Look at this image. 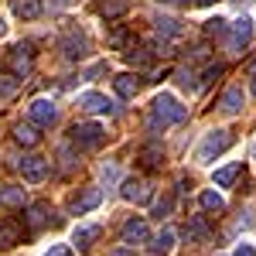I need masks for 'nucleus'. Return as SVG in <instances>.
Masks as SVG:
<instances>
[{
	"label": "nucleus",
	"instance_id": "nucleus-1",
	"mask_svg": "<svg viewBox=\"0 0 256 256\" xmlns=\"http://www.w3.org/2000/svg\"><path fill=\"white\" fill-rule=\"evenodd\" d=\"M188 116V110L178 102L171 92H160L154 102H150V116H147V130L150 134H158V130H168V126H174L181 120Z\"/></svg>",
	"mask_w": 256,
	"mask_h": 256
},
{
	"label": "nucleus",
	"instance_id": "nucleus-2",
	"mask_svg": "<svg viewBox=\"0 0 256 256\" xmlns=\"http://www.w3.org/2000/svg\"><path fill=\"white\" fill-rule=\"evenodd\" d=\"M229 147H232V134H229V130H212V134H205V140L198 144V154H195V158L202 160V164H208L212 158L226 154Z\"/></svg>",
	"mask_w": 256,
	"mask_h": 256
},
{
	"label": "nucleus",
	"instance_id": "nucleus-3",
	"mask_svg": "<svg viewBox=\"0 0 256 256\" xmlns=\"http://www.w3.org/2000/svg\"><path fill=\"white\" fill-rule=\"evenodd\" d=\"M102 140H106V130L99 123H92V120L72 126V144H79V147H99Z\"/></svg>",
	"mask_w": 256,
	"mask_h": 256
},
{
	"label": "nucleus",
	"instance_id": "nucleus-4",
	"mask_svg": "<svg viewBox=\"0 0 256 256\" xmlns=\"http://www.w3.org/2000/svg\"><path fill=\"white\" fill-rule=\"evenodd\" d=\"M31 62H34V48H31V44H18V48L7 55V65H10V72H14V79H24V76L31 72Z\"/></svg>",
	"mask_w": 256,
	"mask_h": 256
},
{
	"label": "nucleus",
	"instance_id": "nucleus-5",
	"mask_svg": "<svg viewBox=\"0 0 256 256\" xmlns=\"http://www.w3.org/2000/svg\"><path fill=\"white\" fill-rule=\"evenodd\" d=\"M24 181H31V184H41L44 178H48V158H41V154H31V158H24L18 164Z\"/></svg>",
	"mask_w": 256,
	"mask_h": 256
},
{
	"label": "nucleus",
	"instance_id": "nucleus-6",
	"mask_svg": "<svg viewBox=\"0 0 256 256\" xmlns=\"http://www.w3.org/2000/svg\"><path fill=\"white\" fill-rule=\"evenodd\" d=\"M28 116H31V123H38V126H52V123L58 120V110H55L48 99H34V102L28 106Z\"/></svg>",
	"mask_w": 256,
	"mask_h": 256
},
{
	"label": "nucleus",
	"instance_id": "nucleus-7",
	"mask_svg": "<svg viewBox=\"0 0 256 256\" xmlns=\"http://www.w3.org/2000/svg\"><path fill=\"white\" fill-rule=\"evenodd\" d=\"M62 52H65V58H82L86 52H89V41L82 31H65V38H62Z\"/></svg>",
	"mask_w": 256,
	"mask_h": 256
},
{
	"label": "nucleus",
	"instance_id": "nucleus-8",
	"mask_svg": "<svg viewBox=\"0 0 256 256\" xmlns=\"http://www.w3.org/2000/svg\"><path fill=\"white\" fill-rule=\"evenodd\" d=\"M99 202H102V192H99V188H86L82 195L72 198L68 212H72V216H86V212H92V208H96Z\"/></svg>",
	"mask_w": 256,
	"mask_h": 256
},
{
	"label": "nucleus",
	"instance_id": "nucleus-9",
	"mask_svg": "<svg viewBox=\"0 0 256 256\" xmlns=\"http://www.w3.org/2000/svg\"><path fill=\"white\" fill-rule=\"evenodd\" d=\"M250 41H253V20H250V18L236 20V24H232V34H229V48L239 55V52H242Z\"/></svg>",
	"mask_w": 256,
	"mask_h": 256
},
{
	"label": "nucleus",
	"instance_id": "nucleus-10",
	"mask_svg": "<svg viewBox=\"0 0 256 256\" xmlns=\"http://www.w3.org/2000/svg\"><path fill=\"white\" fill-rule=\"evenodd\" d=\"M120 195L126 198V202H150V184H144L140 178H126L123 188H120Z\"/></svg>",
	"mask_w": 256,
	"mask_h": 256
},
{
	"label": "nucleus",
	"instance_id": "nucleus-11",
	"mask_svg": "<svg viewBox=\"0 0 256 256\" xmlns=\"http://www.w3.org/2000/svg\"><path fill=\"white\" fill-rule=\"evenodd\" d=\"M79 106L86 110V113H113V102H110L106 96H99V92H82Z\"/></svg>",
	"mask_w": 256,
	"mask_h": 256
},
{
	"label": "nucleus",
	"instance_id": "nucleus-12",
	"mask_svg": "<svg viewBox=\"0 0 256 256\" xmlns=\"http://www.w3.org/2000/svg\"><path fill=\"white\" fill-rule=\"evenodd\" d=\"M160 164H164V150H160L158 144L140 147V168H144V171H158Z\"/></svg>",
	"mask_w": 256,
	"mask_h": 256
},
{
	"label": "nucleus",
	"instance_id": "nucleus-13",
	"mask_svg": "<svg viewBox=\"0 0 256 256\" xmlns=\"http://www.w3.org/2000/svg\"><path fill=\"white\" fill-rule=\"evenodd\" d=\"M52 222V205L48 202H34L31 208H28V226L31 229H41V226H48Z\"/></svg>",
	"mask_w": 256,
	"mask_h": 256
},
{
	"label": "nucleus",
	"instance_id": "nucleus-14",
	"mask_svg": "<svg viewBox=\"0 0 256 256\" xmlns=\"http://www.w3.org/2000/svg\"><path fill=\"white\" fill-rule=\"evenodd\" d=\"M147 222L144 218H130L126 226H123V242H147Z\"/></svg>",
	"mask_w": 256,
	"mask_h": 256
},
{
	"label": "nucleus",
	"instance_id": "nucleus-15",
	"mask_svg": "<svg viewBox=\"0 0 256 256\" xmlns=\"http://www.w3.org/2000/svg\"><path fill=\"white\" fill-rule=\"evenodd\" d=\"M113 89H116L120 99H134L137 89H140V82L134 79V76H116V79H113Z\"/></svg>",
	"mask_w": 256,
	"mask_h": 256
},
{
	"label": "nucleus",
	"instance_id": "nucleus-16",
	"mask_svg": "<svg viewBox=\"0 0 256 256\" xmlns=\"http://www.w3.org/2000/svg\"><path fill=\"white\" fill-rule=\"evenodd\" d=\"M10 7H14V14L24 20H34L41 14V0H10Z\"/></svg>",
	"mask_w": 256,
	"mask_h": 256
},
{
	"label": "nucleus",
	"instance_id": "nucleus-17",
	"mask_svg": "<svg viewBox=\"0 0 256 256\" xmlns=\"http://www.w3.org/2000/svg\"><path fill=\"white\" fill-rule=\"evenodd\" d=\"M126 0H99L96 4V14L99 18H120V14H126Z\"/></svg>",
	"mask_w": 256,
	"mask_h": 256
},
{
	"label": "nucleus",
	"instance_id": "nucleus-18",
	"mask_svg": "<svg viewBox=\"0 0 256 256\" xmlns=\"http://www.w3.org/2000/svg\"><path fill=\"white\" fill-rule=\"evenodd\" d=\"M0 205H4V208H18V205H24V188H14V184L0 188Z\"/></svg>",
	"mask_w": 256,
	"mask_h": 256
},
{
	"label": "nucleus",
	"instance_id": "nucleus-19",
	"mask_svg": "<svg viewBox=\"0 0 256 256\" xmlns=\"http://www.w3.org/2000/svg\"><path fill=\"white\" fill-rule=\"evenodd\" d=\"M218 106H222L226 113H239V110H242V89H226L222 99H218Z\"/></svg>",
	"mask_w": 256,
	"mask_h": 256
},
{
	"label": "nucleus",
	"instance_id": "nucleus-20",
	"mask_svg": "<svg viewBox=\"0 0 256 256\" xmlns=\"http://www.w3.org/2000/svg\"><path fill=\"white\" fill-rule=\"evenodd\" d=\"M14 140L18 144H24V147H34L41 140V134H38V126H31V123H20L18 130H14Z\"/></svg>",
	"mask_w": 256,
	"mask_h": 256
},
{
	"label": "nucleus",
	"instance_id": "nucleus-21",
	"mask_svg": "<svg viewBox=\"0 0 256 256\" xmlns=\"http://www.w3.org/2000/svg\"><path fill=\"white\" fill-rule=\"evenodd\" d=\"M184 236L188 239H202V242H208L212 239V232H208V226H205V218L195 216L192 222H188V229H184Z\"/></svg>",
	"mask_w": 256,
	"mask_h": 256
},
{
	"label": "nucleus",
	"instance_id": "nucleus-22",
	"mask_svg": "<svg viewBox=\"0 0 256 256\" xmlns=\"http://www.w3.org/2000/svg\"><path fill=\"white\" fill-rule=\"evenodd\" d=\"M171 246H174V232H171V229H164V232L150 242V253H154V256H168V253H171Z\"/></svg>",
	"mask_w": 256,
	"mask_h": 256
},
{
	"label": "nucleus",
	"instance_id": "nucleus-23",
	"mask_svg": "<svg viewBox=\"0 0 256 256\" xmlns=\"http://www.w3.org/2000/svg\"><path fill=\"white\" fill-rule=\"evenodd\" d=\"M99 232H102V229H99V226H79V229H76V246H92V242H96L99 239Z\"/></svg>",
	"mask_w": 256,
	"mask_h": 256
},
{
	"label": "nucleus",
	"instance_id": "nucleus-24",
	"mask_svg": "<svg viewBox=\"0 0 256 256\" xmlns=\"http://www.w3.org/2000/svg\"><path fill=\"white\" fill-rule=\"evenodd\" d=\"M239 171H242V164H229V168H218L216 171V184L218 188H229L232 181L239 178Z\"/></svg>",
	"mask_w": 256,
	"mask_h": 256
},
{
	"label": "nucleus",
	"instance_id": "nucleus-25",
	"mask_svg": "<svg viewBox=\"0 0 256 256\" xmlns=\"http://www.w3.org/2000/svg\"><path fill=\"white\" fill-rule=\"evenodd\" d=\"M198 202H202V208H205V212H222V208H226V202H222L218 192H202Z\"/></svg>",
	"mask_w": 256,
	"mask_h": 256
},
{
	"label": "nucleus",
	"instance_id": "nucleus-26",
	"mask_svg": "<svg viewBox=\"0 0 256 256\" xmlns=\"http://www.w3.org/2000/svg\"><path fill=\"white\" fill-rule=\"evenodd\" d=\"M20 239V229L14 222H7V226H0V250H7V246H14Z\"/></svg>",
	"mask_w": 256,
	"mask_h": 256
},
{
	"label": "nucleus",
	"instance_id": "nucleus-27",
	"mask_svg": "<svg viewBox=\"0 0 256 256\" xmlns=\"http://www.w3.org/2000/svg\"><path fill=\"white\" fill-rule=\"evenodd\" d=\"M158 34H164V38H178V34H181V24H178L174 18H158Z\"/></svg>",
	"mask_w": 256,
	"mask_h": 256
},
{
	"label": "nucleus",
	"instance_id": "nucleus-28",
	"mask_svg": "<svg viewBox=\"0 0 256 256\" xmlns=\"http://www.w3.org/2000/svg\"><path fill=\"white\" fill-rule=\"evenodd\" d=\"M126 41H130V31H126V28H113V31H110V48H113V52L126 48Z\"/></svg>",
	"mask_w": 256,
	"mask_h": 256
},
{
	"label": "nucleus",
	"instance_id": "nucleus-29",
	"mask_svg": "<svg viewBox=\"0 0 256 256\" xmlns=\"http://www.w3.org/2000/svg\"><path fill=\"white\" fill-rule=\"evenodd\" d=\"M126 62L137 65V68H144V65H150V52H147V48H137V52L130 48V52H126Z\"/></svg>",
	"mask_w": 256,
	"mask_h": 256
},
{
	"label": "nucleus",
	"instance_id": "nucleus-30",
	"mask_svg": "<svg viewBox=\"0 0 256 256\" xmlns=\"http://www.w3.org/2000/svg\"><path fill=\"white\" fill-rule=\"evenodd\" d=\"M205 34H208V38H222V34H226V20L222 18L205 20Z\"/></svg>",
	"mask_w": 256,
	"mask_h": 256
},
{
	"label": "nucleus",
	"instance_id": "nucleus-31",
	"mask_svg": "<svg viewBox=\"0 0 256 256\" xmlns=\"http://www.w3.org/2000/svg\"><path fill=\"white\" fill-rule=\"evenodd\" d=\"M14 92H18V79H14V76H0V96L10 99Z\"/></svg>",
	"mask_w": 256,
	"mask_h": 256
},
{
	"label": "nucleus",
	"instance_id": "nucleus-32",
	"mask_svg": "<svg viewBox=\"0 0 256 256\" xmlns=\"http://www.w3.org/2000/svg\"><path fill=\"white\" fill-rule=\"evenodd\" d=\"M171 205H174V198H171V195H164V198L158 202V205H154V216H158V218H164L168 212H171Z\"/></svg>",
	"mask_w": 256,
	"mask_h": 256
},
{
	"label": "nucleus",
	"instance_id": "nucleus-33",
	"mask_svg": "<svg viewBox=\"0 0 256 256\" xmlns=\"http://www.w3.org/2000/svg\"><path fill=\"white\" fill-rule=\"evenodd\" d=\"M218 76H222V65H208V68H205V76H202V82L208 86V82H216Z\"/></svg>",
	"mask_w": 256,
	"mask_h": 256
},
{
	"label": "nucleus",
	"instance_id": "nucleus-34",
	"mask_svg": "<svg viewBox=\"0 0 256 256\" xmlns=\"http://www.w3.org/2000/svg\"><path fill=\"white\" fill-rule=\"evenodd\" d=\"M106 72V62H99V65H92L89 72H86V79H96V76H102Z\"/></svg>",
	"mask_w": 256,
	"mask_h": 256
},
{
	"label": "nucleus",
	"instance_id": "nucleus-35",
	"mask_svg": "<svg viewBox=\"0 0 256 256\" xmlns=\"http://www.w3.org/2000/svg\"><path fill=\"white\" fill-rule=\"evenodd\" d=\"M44 256H72V250H68V246H52Z\"/></svg>",
	"mask_w": 256,
	"mask_h": 256
},
{
	"label": "nucleus",
	"instance_id": "nucleus-36",
	"mask_svg": "<svg viewBox=\"0 0 256 256\" xmlns=\"http://www.w3.org/2000/svg\"><path fill=\"white\" fill-rule=\"evenodd\" d=\"M236 256H256V250H253V246H239Z\"/></svg>",
	"mask_w": 256,
	"mask_h": 256
},
{
	"label": "nucleus",
	"instance_id": "nucleus-37",
	"mask_svg": "<svg viewBox=\"0 0 256 256\" xmlns=\"http://www.w3.org/2000/svg\"><path fill=\"white\" fill-rule=\"evenodd\" d=\"M160 4H188V0H160Z\"/></svg>",
	"mask_w": 256,
	"mask_h": 256
},
{
	"label": "nucleus",
	"instance_id": "nucleus-38",
	"mask_svg": "<svg viewBox=\"0 0 256 256\" xmlns=\"http://www.w3.org/2000/svg\"><path fill=\"white\" fill-rule=\"evenodd\" d=\"M113 256H130V253H126V250H116V253H113Z\"/></svg>",
	"mask_w": 256,
	"mask_h": 256
},
{
	"label": "nucleus",
	"instance_id": "nucleus-39",
	"mask_svg": "<svg viewBox=\"0 0 256 256\" xmlns=\"http://www.w3.org/2000/svg\"><path fill=\"white\" fill-rule=\"evenodd\" d=\"M4 31H7V24H4V20H0V34H4Z\"/></svg>",
	"mask_w": 256,
	"mask_h": 256
},
{
	"label": "nucleus",
	"instance_id": "nucleus-40",
	"mask_svg": "<svg viewBox=\"0 0 256 256\" xmlns=\"http://www.w3.org/2000/svg\"><path fill=\"white\" fill-rule=\"evenodd\" d=\"M253 96H256V72H253Z\"/></svg>",
	"mask_w": 256,
	"mask_h": 256
},
{
	"label": "nucleus",
	"instance_id": "nucleus-41",
	"mask_svg": "<svg viewBox=\"0 0 256 256\" xmlns=\"http://www.w3.org/2000/svg\"><path fill=\"white\" fill-rule=\"evenodd\" d=\"M198 4H212V0H198Z\"/></svg>",
	"mask_w": 256,
	"mask_h": 256
}]
</instances>
